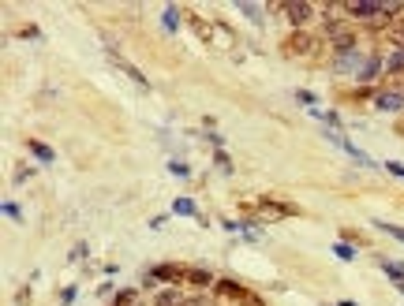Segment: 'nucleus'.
I'll return each instance as SVG.
<instances>
[{"mask_svg":"<svg viewBox=\"0 0 404 306\" xmlns=\"http://www.w3.org/2000/svg\"><path fill=\"white\" fill-rule=\"evenodd\" d=\"M397 291H400V295H404V280H400V284H397Z\"/></svg>","mask_w":404,"mask_h":306,"instance_id":"nucleus-35","label":"nucleus"},{"mask_svg":"<svg viewBox=\"0 0 404 306\" xmlns=\"http://www.w3.org/2000/svg\"><path fill=\"white\" fill-rule=\"evenodd\" d=\"M15 303H19V306H27V303H30V288H19V295H15Z\"/></svg>","mask_w":404,"mask_h":306,"instance_id":"nucleus-34","label":"nucleus"},{"mask_svg":"<svg viewBox=\"0 0 404 306\" xmlns=\"http://www.w3.org/2000/svg\"><path fill=\"white\" fill-rule=\"evenodd\" d=\"M172 213H180V217H199V205H195L191 198H176V202H172Z\"/></svg>","mask_w":404,"mask_h":306,"instance_id":"nucleus-19","label":"nucleus"},{"mask_svg":"<svg viewBox=\"0 0 404 306\" xmlns=\"http://www.w3.org/2000/svg\"><path fill=\"white\" fill-rule=\"evenodd\" d=\"M382 71H386V57H382V52H370L356 79H359V86H375V79H378Z\"/></svg>","mask_w":404,"mask_h":306,"instance_id":"nucleus-8","label":"nucleus"},{"mask_svg":"<svg viewBox=\"0 0 404 306\" xmlns=\"http://www.w3.org/2000/svg\"><path fill=\"white\" fill-rule=\"evenodd\" d=\"M378 112H404V86H382L375 97Z\"/></svg>","mask_w":404,"mask_h":306,"instance_id":"nucleus-6","label":"nucleus"},{"mask_svg":"<svg viewBox=\"0 0 404 306\" xmlns=\"http://www.w3.org/2000/svg\"><path fill=\"white\" fill-rule=\"evenodd\" d=\"M375 228H378V232H386L389 239H400V243H404V228H400V224H389V221H375Z\"/></svg>","mask_w":404,"mask_h":306,"instance_id":"nucleus-20","label":"nucleus"},{"mask_svg":"<svg viewBox=\"0 0 404 306\" xmlns=\"http://www.w3.org/2000/svg\"><path fill=\"white\" fill-rule=\"evenodd\" d=\"M214 161H217V168H221L225 176H232V157H228L225 150H214Z\"/></svg>","mask_w":404,"mask_h":306,"instance_id":"nucleus-23","label":"nucleus"},{"mask_svg":"<svg viewBox=\"0 0 404 306\" xmlns=\"http://www.w3.org/2000/svg\"><path fill=\"white\" fill-rule=\"evenodd\" d=\"M341 243H352V247H367V239L356 232V228H341Z\"/></svg>","mask_w":404,"mask_h":306,"instance_id":"nucleus-21","label":"nucleus"},{"mask_svg":"<svg viewBox=\"0 0 404 306\" xmlns=\"http://www.w3.org/2000/svg\"><path fill=\"white\" fill-rule=\"evenodd\" d=\"M326 306H330V303H326Z\"/></svg>","mask_w":404,"mask_h":306,"instance_id":"nucleus-36","label":"nucleus"},{"mask_svg":"<svg viewBox=\"0 0 404 306\" xmlns=\"http://www.w3.org/2000/svg\"><path fill=\"white\" fill-rule=\"evenodd\" d=\"M386 75H389V79H400V75H404V49H393L386 57Z\"/></svg>","mask_w":404,"mask_h":306,"instance_id":"nucleus-14","label":"nucleus"},{"mask_svg":"<svg viewBox=\"0 0 404 306\" xmlns=\"http://www.w3.org/2000/svg\"><path fill=\"white\" fill-rule=\"evenodd\" d=\"M4 217H12V221H23V213H19L15 202H4Z\"/></svg>","mask_w":404,"mask_h":306,"instance_id":"nucleus-31","label":"nucleus"},{"mask_svg":"<svg viewBox=\"0 0 404 306\" xmlns=\"http://www.w3.org/2000/svg\"><path fill=\"white\" fill-rule=\"evenodd\" d=\"M60 303H64V306H68V303H75V284H71V288H64V291H60Z\"/></svg>","mask_w":404,"mask_h":306,"instance_id":"nucleus-33","label":"nucleus"},{"mask_svg":"<svg viewBox=\"0 0 404 306\" xmlns=\"http://www.w3.org/2000/svg\"><path fill=\"white\" fill-rule=\"evenodd\" d=\"M150 306H183V291L180 288H161V291H154Z\"/></svg>","mask_w":404,"mask_h":306,"instance_id":"nucleus-12","label":"nucleus"},{"mask_svg":"<svg viewBox=\"0 0 404 306\" xmlns=\"http://www.w3.org/2000/svg\"><path fill=\"white\" fill-rule=\"evenodd\" d=\"M214 295L217 299H228V303H236V306H262V299L251 288H244V284H236V280H228V277H217L214 284Z\"/></svg>","mask_w":404,"mask_h":306,"instance_id":"nucleus-4","label":"nucleus"},{"mask_svg":"<svg viewBox=\"0 0 404 306\" xmlns=\"http://www.w3.org/2000/svg\"><path fill=\"white\" fill-rule=\"evenodd\" d=\"M363 52L359 49H352V52H341V57H333V64H330V71L333 75H359V68H363Z\"/></svg>","mask_w":404,"mask_h":306,"instance_id":"nucleus-7","label":"nucleus"},{"mask_svg":"<svg viewBox=\"0 0 404 306\" xmlns=\"http://www.w3.org/2000/svg\"><path fill=\"white\" fill-rule=\"evenodd\" d=\"M333 254L341 258V261H352V258H356V247H352V243H341V239H337V243H333Z\"/></svg>","mask_w":404,"mask_h":306,"instance_id":"nucleus-22","label":"nucleus"},{"mask_svg":"<svg viewBox=\"0 0 404 306\" xmlns=\"http://www.w3.org/2000/svg\"><path fill=\"white\" fill-rule=\"evenodd\" d=\"M176 19H180V8H165V27H169V30H176V27H180Z\"/></svg>","mask_w":404,"mask_h":306,"instance_id":"nucleus-26","label":"nucleus"},{"mask_svg":"<svg viewBox=\"0 0 404 306\" xmlns=\"http://www.w3.org/2000/svg\"><path fill=\"white\" fill-rule=\"evenodd\" d=\"M183 280H188L191 288H214V284H217V277L210 269H188V272H183Z\"/></svg>","mask_w":404,"mask_h":306,"instance_id":"nucleus-13","label":"nucleus"},{"mask_svg":"<svg viewBox=\"0 0 404 306\" xmlns=\"http://www.w3.org/2000/svg\"><path fill=\"white\" fill-rule=\"evenodd\" d=\"M239 232H244L247 239H258V232H262V224H258V221H239Z\"/></svg>","mask_w":404,"mask_h":306,"instance_id":"nucleus-25","label":"nucleus"},{"mask_svg":"<svg viewBox=\"0 0 404 306\" xmlns=\"http://www.w3.org/2000/svg\"><path fill=\"white\" fill-rule=\"evenodd\" d=\"M255 213L262 217H300L303 210L300 205H292L285 198H270V194H262V198H255Z\"/></svg>","mask_w":404,"mask_h":306,"instance_id":"nucleus-5","label":"nucleus"},{"mask_svg":"<svg viewBox=\"0 0 404 306\" xmlns=\"http://www.w3.org/2000/svg\"><path fill=\"white\" fill-rule=\"evenodd\" d=\"M27 150L34 153V157L41 161V165H53V161H57V153H53V150L46 146V142H38V138H30V142H27Z\"/></svg>","mask_w":404,"mask_h":306,"instance_id":"nucleus-15","label":"nucleus"},{"mask_svg":"<svg viewBox=\"0 0 404 306\" xmlns=\"http://www.w3.org/2000/svg\"><path fill=\"white\" fill-rule=\"evenodd\" d=\"M139 299H143V295H139L135 288H124V291H116V295H113V306H135Z\"/></svg>","mask_w":404,"mask_h":306,"instance_id":"nucleus-16","label":"nucleus"},{"mask_svg":"<svg viewBox=\"0 0 404 306\" xmlns=\"http://www.w3.org/2000/svg\"><path fill=\"white\" fill-rule=\"evenodd\" d=\"M322 41L333 49V57H341V52H352L359 45V30L348 23V19H337V23H322Z\"/></svg>","mask_w":404,"mask_h":306,"instance_id":"nucleus-2","label":"nucleus"},{"mask_svg":"<svg viewBox=\"0 0 404 306\" xmlns=\"http://www.w3.org/2000/svg\"><path fill=\"white\" fill-rule=\"evenodd\" d=\"M382 272H386L393 284H400L404 280V261H382Z\"/></svg>","mask_w":404,"mask_h":306,"instance_id":"nucleus-18","label":"nucleus"},{"mask_svg":"<svg viewBox=\"0 0 404 306\" xmlns=\"http://www.w3.org/2000/svg\"><path fill=\"white\" fill-rule=\"evenodd\" d=\"M386 172H389V176H397V180L404 183V165H400V161H386Z\"/></svg>","mask_w":404,"mask_h":306,"instance_id":"nucleus-28","label":"nucleus"},{"mask_svg":"<svg viewBox=\"0 0 404 306\" xmlns=\"http://www.w3.org/2000/svg\"><path fill=\"white\" fill-rule=\"evenodd\" d=\"M188 23H191V30H195V34H199V38L206 41V45H214V41H217V34H214L217 27H210V23H206V19H202L199 12H188Z\"/></svg>","mask_w":404,"mask_h":306,"instance_id":"nucleus-11","label":"nucleus"},{"mask_svg":"<svg viewBox=\"0 0 404 306\" xmlns=\"http://www.w3.org/2000/svg\"><path fill=\"white\" fill-rule=\"evenodd\" d=\"M322 34L319 30H288L285 38H281V52H285L288 60H314L322 52Z\"/></svg>","mask_w":404,"mask_h":306,"instance_id":"nucleus-1","label":"nucleus"},{"mask_svg":"<svg viewBox=\"0 0 404 306\" xmlns=\"http://www.w3.org/2000/svg\"><path fill=\"white\" fill-rule=\"evenodd\" d=\"M236 8H239L247 19H262V8H255V4H236Z\"/></svg>","mask_w":404,"mask_h":306,"instance_id":"nucleus-29","label":"nucleus"},{"mask_svg":"<svg viewBox=\"0 0 404 306\" xmlns=\"http://www.w3.org/2000/svg\"><path fill=\"white\" fill-rule=\"evenodd\" d=\"M386 38H389V45H393V49H404V19H397V23L386 30Z\"/></svg>","mask_w":404,"mask_h":306,"instance_id":"nucleus-17","label":"nucleus"},{"mask_svg":"<svg viewBox=\"0 0 404 306\" xmlns=\"http://www.w3.org/2000/svg\"><path fill=\"white\" fill-rule=\"evenodd\" d=\"M146 272L154 277V284H158V280H161V284H180L188 269H183V265H172V261H165V265H154V269H146Z\"/></svg>","mask_w":404,"mask_h":306,"instance_id":"nucleus-9","label":"nucleus"},{"mask_svg":"<svg viewBox=\"0 0 404 306\" xmlns=\"http://www.w3.org/2000/svg\"><path fill=\"white\" fill-rule=\"evenodd\" d=\"M183 306H214V303H210V295L191 291V295H183Z\"/></svg>","mask_w":404,"mask_h":306,"instance_id":"nucleus-24","label":"nucleus"},{"mask_svg":"<svg viewBox=\"0 0 404 306\" xmlns=\"http://www.w3.org/2000/svg\"><path fill=\"white\" fill-rule=\"evenodd\" d=\"M109 57H113V64H116V68L124 71V75H127V79L135 82V86H143V90H150V79H146V75H143V71L135 68V64H127L124 57H120V52H109Z\"/></svg>","mask_w":404,"mask_h":306,"instance_id":"nucleus-10","label":"nucleus"},{"mask_svg":"<svg viewBox=\"0 0 404 306\" xmlns=\"http://www.w3.org/2000/svg\"><path fill=\"white\" fill-rule=\"evenodd\" d=\"M270 12L281 15V19H288L292 30H311L314 19H322V15H319V8H314V4H300V0H285V4H274Z\"/></svg>","mask_w":404,"mask_h":306,"instance_id":"nucleus-3","label":"nucleus"},{"mask_svg":"<svg viewBox=\"0 0 404 306\" xmlns=\"http://www.w3.org/2000/svg\"><path fill=\"white\" fill-rule=\"evenodd\" d=\"M311 116L326 119V124H330V127H341V112H311Z\"/></svg>","mask_w":404,"mask_h":306,"instance_id":"nucleus-27","label":"nucleus"},{"mask_svg":"<svg viewBox=\"0 0 404 306\" xmlns=\"http://www.w3.org/2000/svg\"><path fill=\"white\" fill-rule=\"evenodd\" d=\"M296 101H300V105H311V108H314V101H319V97H314L311 90H296Z\"/></svg>","mask_w":404,"mask_h":306,"instance_id":"nucleus-30","label":"nucleus"},{"mask_svg":"<svg viewBox=\"0 0 404 306\" xmlns=\"http://www.w3.org/2000/svg\"><path fill=\"white\" fill-rule=\"evenodd\" d=\"M169 168H172V176H180V180H183V176H191V172H188V165H183V161H172Z\"/></svg>","mask_w":404,"mask_h":306,"instance_id":"nucleus-32","label":"nucleus"}]
</instances>
